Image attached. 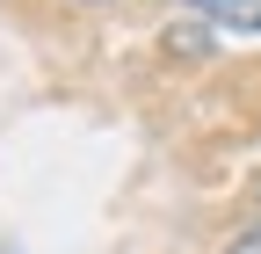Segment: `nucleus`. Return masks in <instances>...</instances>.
Wrapping results in <instances>:
<instances>
[{
	"instance_id": "39448f33",
	"label": "nucleus",
	"mask_w": 261,
	"mask_h": 254,
	"mask_svg": "<svg viewBox=\"0 0 261 254\" xmlns=\"http://www.w3.org/2000/svg\"><path fill=\"white\" fill-rule=\"evenodd\" d=\"M8 254H15V247H8Z\"/></svg>"
},
{
	"instance_id": "20e7f679",
	"label": "nucleus",
	"mask_w": 261,
	"mask_h": 254,
	"mask_svg": "<svg viewBox=\"0 0 261 254\" xmlns=\"http://www.w3.org/2000/svg\"><path fill=\"white\" fill-rule=\"evenodd\" d=\"M94 8H102V0H94Z\"/></svg>"
},
{
	"instance_id": "f03ea898",
	"label": "nucleus",
	"mask_w": 261,
	"mask_h": 254,
	"mask_svg": "<svg viewBox=\"0 0 261 254\" xmlns=\"http://www.w3.org/2000/svg\"><path fill=\"white\" fill-rule=\"evenodd\" d=\"M203 44H211L203 29H181V22H174V37H167V51H203Z\"/></svg>"
},
{
	"instance_id": "7ed1b4c3",
	"label": "nucleus",
	"mask_w": 261,
	"mask_h": 254,
	"mask_svg": "<svg viewBox=\"0 0 261 254\" xmlns=\"http://www.w3.org/2000/svg\"><path fill=\"white\" fill-rule=\"evenodd\" d=\"M225 254H261V225H254V233H240L232 247H225Z\"/></svg>"
},
{
	"instance_id": "f257e3e1",
	"label": "nucleus",
	"mask_w": 261,
	"mask_h": 254,
	"mask_svg": "<svg viewBox=\"0 0 261 254\" xmlns=\"http://www.w3.org/2000/svg\"><path fill=\"white\" fill-rule=\"evenodd\" d=\"M181 8H196L218 29H261V0H181Z\"/></svg>"
}]
</instances>
